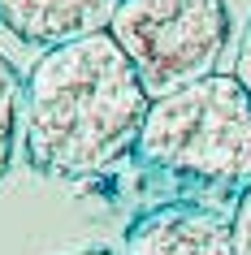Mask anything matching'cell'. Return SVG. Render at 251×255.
<instances>
[{"mask_svg": "<svg viewBox=\"0 0 251 255\" xmlns=\"http://www.w3.org/2000/svg\"><path fill=\"white\" fill-rule=\"evenodd\" d=\"M152 95L108 30L56 43L22 100V147L43 177H91L139 147Z\"/></svg>", "mask_w": 251, "mask_h": 255, "instance_id": "obj_1", "label": "cell"}, {"mask_svg": "<svg viewBox=\"0 0 251 255\" xmlns=\"http://www.w3.org/2000/svg\"><path fill=\"white\" fill-rule=\"evenodd\" d=\"M134 151L165 173L251 186V91L234 74H208L160 95Z\"/></svg>", "mask_w": 251, "mask_h": 255, "instance_id": "obj_2", "label": "cell"}, {"mask_svg": "<svg viewBox=\"0 0 251 255\" xmlns=\"http://www.w3.org/2000/svg\"><path fill=\"white\" fill-rule=\"evenodd\" d=\"M108 35L130 56L152 100L208 78L230 39L221 0H121Z\"/></svg>", "mask_w": 251, "mask_h": 255, "instance_id": "obj_3", "label": "cell"}, {"mask_svg": "<svg viewBox=\"0 0 251 255\" xmlns=\"http://www.w3.org/2000/svg\"><path fill=\"white\" fill-rule=\"evenodd\" d=\"M121 255H234V216L199 203H169L126 229Z\"/></svg>", "mask_w": 251, "mask_h": 255, "instance_id": "obj_4", "label": "cell"}, {"mask_svg": "<svg viewBox=\"0 0 251 255\" xmlns=\"http://www.w3.org/2000/svg\"><path fill=\"white\" fill-rule=\"evenodd\" d=\"M117 4L121 0H0V26H9L26 43L56 48V43L108 30Z\"/></svg>", "mask_w": 251, "mask_h": 255, "instance_id": "obj_5", "label": "cell"}, {"mask_svg": "<svg viewBox=\"0 0 251 255\" xmlns=\"http://www.w3.org/2000/svg\"><path fill=\"white\" fill-rule=\"evenodd\" d=\"M22 78L17 69L0 56V177L9 173V160H13V143H17V126H22Z\"/></svg>", "mask_w": 251, "mask_h": 255, "instance_id": "obj_6", "label": "cell"}, {"mask_svg": "<svg viewBox=\"0 0 251 255\" xmlns=\"http://www.w3.org/2000/svg\"><path fill=\"white\" fill-rule=\"evenodd\" d=\"M234 255H251V186L243 190L234 212Z\"/></svg>", "mask_w": 251, "mask_h": 255, "instance_id": "obj_7", "label": "cell"}, {"mask_svg": "<svg viewBox=\"0 0 251 255\" xmlns=\"http://www.w3.org/2000/svg\"><path fill=\"white\" fill-rule=\"evenodd\" d=\"M234 78L243 82L251 91V22H247V30H243V39H238V56H234Z\"/></svg>", "mask_w": 251, "mask_h": 255, "instance_id": "obj_8", "label": "cell"}, {"mask_svg": "<svg viewBox=\"0 0 251 255\" xmlns=\"http://www.w3.org/2000/svg\"><path fill=\"white\" fill-rule=\"evenodd\" d=\"M69 255H117V251H100V247H87V251H69Z\"/></svg>", "mask_w": 251, "mask_h": 255, "instance_id": "obj_9", "label": "cell"}]
</instances>
